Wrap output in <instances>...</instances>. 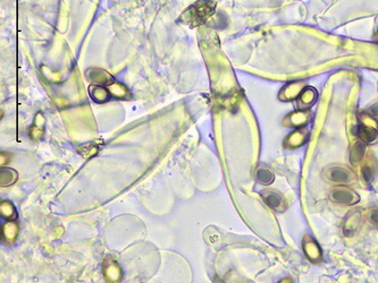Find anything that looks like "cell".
<instances>
[{"instance_id": "cell-1", "label": "cell", "mask_w": 378, "mask_h": 283, "mask_svg": "<svg viewBox=\"0 0 378 283\" xmlns=\"http://www.w3.org/2000/svg\"><path fill=\"white\" fill-rule=\"evenodd\" d=\"M216 3L210 0H199L185 10L180 17L178 22L190 25V26H198L206 22L215 12Z\"/></svg>"}, {"instance_id": "cell-2", "label": "cell", "mask_w": 378, "mask_h": 283, "mask_svg": "<svg viewBox=\"0 0 378 283\" xmlns=\"http://www.w3.org/2000/svg\"><path fill=\"white\" fill-rule=\"evenodd\" d=\"M331 199L333 200V202L338 204L353 205V204H356L359 202L360 197L355 192H353L352 189L345 187V186H341V187L331 189Z\"/></svg>"}, {"instance_id": "cell-3", "label": "cell", "mask_w": 378, "mask_h": 283, "mask_svg": "<svg viewBox=\"0 0 378 283\" xmlns=\"http://www.w3.org/2000/svg\"><path fill=\"white\" fill-rule=\"evenodd\" d=\"M326 177L331 181L338 182V184H347V182H350L354 179V174L352 171L345 169V168L333 167L327 170Z\"/></svg>"}, {"instance_id": "cell-4", "label": "cell", "mask_w": 378, "mask_h": 283, "mask_svg": "<svg viewBox=\"0 0 378 283\" xmlns=\"http://www.w3.org/2000/svg\"><path fill=\"white\" fill-rule=\"evenodd\" d=\"M262 198L265 200V203L268 205L269 207H272L273 210L275 211H284L285 206V199L284 197L282 196L280 193L274 192V191H269V192H263L262 193Z\"/></svg>"}, {"instance_id": "cell-5", "label": "cell", "mask_w": 378, "mask_h": 283, "mask_svg": "<svg viewBox=\"0 0 378 283\" xmlns=\"http://www.w3.org/2000/svg\"><path fill=\"white\" fill-rule=\"evenodd\" d=\"M17 235H19V227L14 221H7L2 227V240L7 245H12L15 242Z\"/></svg>"}, {"instance_id": "cell-6", "label": "cell", "mask_w": 378, "mask_h": 283, "mask_svg": "<svg viewBox=\"0 0 378 283\" xmlns=\"http://www.w3.org/2000/svg\"><path fill=\"white\" fill-rule=\"evenodd\" d=\"M103 273H105V277L107 280L113 283L118 282L120 280V278H122L120 268L115 261H112L110 264H106L105 267H103Z\"/></svg>"}, {"instance_id": "cell-7", "label": "cell", "mask_w": 378, "mask_h": 283, "mask_svg": "<svg viewBox=\"0 0 378 283\" xmlns=\"http://www.w3.org/2000/svg\"><path fill=\"white\" fill-rule=\"evenodd\" d=\"M359 220H360V214L358 212H354L351 214L350 218H348V220L345 221L344 235L347 236V237H351V236H353V234H354L356 228H358Z\"/></svg>"}, {"instance_id": "cell-8", "label": "cell", "mask_w": 378, "mask_h": 283, "mask_svg": "<svg viewBox=\"0 0 378 283\" xmlns=\"http://www.w3.org/2000/svg\"><path fill=\"white\" fill-rule=\"evenodd\" d=\"M358 136L366 143L375 142L378 137V132L374 128L367 126H359L358 127Z\"/></svg>"}, {"instance_id": "cell-9", "label": "cell", "mask_w": 378, "mask_h": 283, "mask_svg": "<svg viewBox=\"0 0 378 283\" xmlns=\"http://www.w3.org/2000/svg\"><path fill=\"white\" fill-rule=\"evenodd\" d=\"M366 153V145L363 144L362 142H358L355 143L354 145H353V148L351 149V152H350V160L351 162L354 164V163H358L359 161L362 160L363 155H365Z\"/></svg>"}, {"instance_id": "cell-10", "label": "cell", "mask_w": 378, "mask_h": 283, "mask_svg": "<svg viewBox=\"0 0 378 283\" xmlns=\"http://www.w3.org/2000/svg\"><path fill=\"white\" fill-rule=\"evenodd\" d=\"M0 212H1V217L5 218L7 221H14L16 218V210L12 203L2 200L0 204Z\"/></svg>"}, {"instance_id": "cell-11", "label": "cell", "mask_w": 378, "mask_h": 283, "mask_svg": "<svg viewBox=\"0 0 378 283\" xmlns=\"http://www.w3.org/2000/svg\"><path fill=\"white\" fill-rule=\"evenodd\" d=\"M17 173L15 170L13 169H8V168H5V169H1V175H0V178H1V180H0V182H1V186L3 187V186H10L13 185L14 182H15L17 180Z\"/></svg>"}, {"instance_id": "cell-12", "label": "cell", "mask_w": 378, "mask_h": 283, "mask_svg": "<svg viewBox=\"0 0 378 283\" xmlns=\"http://www.w3.org/2000/svg\"><path fill=\"white\" fill-rule=\"evenodd\" d=\"M274 177L273 173L268 169H259L257 171V180H258L261 185H270L273 184Z\"/></svg>"}, {"instance_id": "cell-13", "label": "cell", "mask_w": 378, "mask_h": 283, "mask_svg": "<svg viewBox=\"0 0 378 283\" xmlns=\"http://www.w3.org/2000/svg\"><path fill=\"white\" fill-rule=\"evenodd\" d=\"M92 96H94V99L97 100V101H106V100L108 99V93H107L106 88L95 87V94Z\"/></svg>"}, {"instance_id": "cell-14", "label": "cell", "mask_w": 378, "mask_h": 283, "mask_svg": "<svg viewBox=\"0 0 378 283\" xmlns=\"http://www.w3.org/2000/svg\"><path fill=\"white\" fill-rule=\"evenodd\" d=\"M362 175L363 179H365L366 182H370L374 178V170L370 166H366L362 168Z\"/></svg>"}, {"instance_id": "cell-15", "label": "cell", "mask_w": 378, "mask_h": 283, "mask_svg": "<svg viewBox=\"0 0 378 283\" xmlns=\"http://www.w3.org/2000/svg\"><path fill=\"white\" fill-rule=\"evenodd\" d=\"M368 220L374 227L378 228V210H373L372 212L368 214Z\"/></svg>"}, {"instance_id": "cell-16", "label": "cell", "mask_w": 378, "mask_h": 283, "mask_svg": "<svg viewBox=\"0 0 378 283\" xmlns=\"http://www.w3.org/2000/svg\"><path fill=\"white\" fill-rule=\"evenodd\" d=\"M370 112H372L374 116H378V102L370 108Z\"/></svg>"}]
</instances>
